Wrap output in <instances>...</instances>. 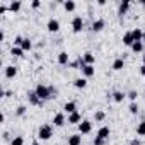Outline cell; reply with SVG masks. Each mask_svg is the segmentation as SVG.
<instances>
[{"label":"cell","instance_id":"obj_1","mask_svg":"<svg viewBox=\"0 0 145 145\" xmlns=\"http://www.w3.org/2000/svg\"><path fill=\"white\" fill-rule=\"evenodd\" d=\"M53 137V125H41L38 128V140L44 142Z\"/></svg>","mask_w":145,"mask_h":145},{"label":"cell","instance_id":"obj_2","mask_svg":"<svg viewBox=\"0 0 145 145\" xmlns=\"http://www.w3.org/2000/svg\"><path fill=\"white\" fill-rule=\"evenodd\" d=\"M34 92L38 94V97L41 101H50L51 99V92H50V86H44V84H38Z\"/></svg>","mask_w":145,"mask_h":145},{"label":"cell","instance_id":"obj_3","mask_svg":"<svg viewBox=\"0 0 145 145\" xmlns=\"http://www.w3.org/2000/svg\"><path fill=\"white\" fill-rule=\"evenodd\" d=\"M72 33L74 34H80L82 31H84V27H86V21L82 19V16H75L74 19H72Z\"/></svg>","mask_w":145,"mask_h":145},{"label":"cell","instance_id":"obj_4","mask_svg":"<svg viewBox=\"0 0 145 145\" xmlns=\"http://www.w3.org/2000/svg\"><path fill=\"white\" fill-rule=\"evenodd\" d=\"M77 130L80 135H89L92 131V121L91 120H82L79 125H77Z\"/></svg>","mask_w":145,"mask_h":145},{"label":"cell","instance_id":"obj_5","mask_svg":"<svg viewBox=\"0 0 145 145\" xmlns=\"http://www.w3.org/2000/svg\"><path fill=\"white\" fill-rule=\"evenodd\" d=\"M27 103L31 106H38V108H43L44 106V101H41L34 91H27Z\"/></svg>","mask_w":145,"mask_h":145},{"label":"cell","instance_id":"obj_6","mask_svg":"<svg viewBox=\"0 0 145 145\" xmlns=\"http://www.w3.org/2000/svg\"><path fill=\"white\" fill-rule=\"evenodd\" d=\"M46 29H48V33H51V34L58 33V31H60V21H58L56 17H50L48 22H46Z\"/></svg>","mask_w":145,"mask_h":145},{"label":"cell","instance_id":"obj_7","mask_svg":"<svg viewBox=\"0 0 145 145\" xmlns=\"http://www.w3.org/2000/svg\"><path fill=\"white\" fill-rule=\"evenodd\" d=\"M130 7H131V2H130V0H123V2L120 4V7H118V17L123 19V17L128 14Z\"/></svg>","mask_w":145,"mask_h":145},{"label":"cell","instance_id":"obj_8","mask_svg":"<svg viewBox=\"0 0 145 145\" xmlns=\"http://www.w3.org/2000/svg\"><path fill=\"white\" fill-rule=\"evenodd\" d=\"M104 27H106V21H104L103 17L92 21V24H91V31H92V33H101Z\"/></svg>","mask_w":145,"mask_h":145},{"label":"cell","instance_id":"obj_9","mask_svg":"<svg viewBox=\"0 0 145 145\" xmlns=\"http://www.w3.org/2000/svg\"><path fill=\"white\" fill-rule=\"evenodd\" d=\"M53 125L58 126V128L65 126V125H67V114H65V113H56V114L53 116Z\"/></svg>","mask_w":145,"mask_h":145},{"label":"cell","instance_id":"obj_10","mask_svg":"<svg viewBox=\"0 0 145 145\" xmlns=\"http://www.w3.org/2000/svg\"><path fill=\"white\" fill-rule=\"evenodd\" d=\"M80 72H82V77H86V79H91V77L96 75V68H94V65H84V67L80 68Z\"/></svg>","mask_w":145,"mask_h":145},{"label":"cell","instance_id":"obj_11","mask_svg":"<svg viewBox=\"0 0 145 145\" xmlns=\"http://www.w3.org/2000/svg\"><path fill=\"white\" fill-rule=\"evenodd\" d=\"M17 72H19V68H17L16 65H7V67L4 68V74H5V79H14V77L17 75Z\"/></svg>","mask_w":145,"mask_h":145},{"label":"cell","instance_id":"obj_12","mask_svg":"<svg viewBox=\"0 0 145 145\" xmlns=\"http://www.w3.org/2000/svg\"><path fill=\"white\" fill-rule=\"evenodd\" d=\"M109 135H111V128L109 126H101L99 130H97V133H96V137L97 138H101V140H108L109 138Z\"/></svg>","mask_w":145,"mask_h":145},{"label":"cell","instance_id":"obj_13","mask_svg":"<svg viewBox=\"0 0 145 145\" xmlns=\"http://www.w3.org/2000/svg\"><path fill=\"white\" fill-rule=\"evenodd\" d=\"M63 113H65V114L77 113V104H75V101H67V103L63 104Z\"/></svg>","mask_w":145,"mask_h":145},{"label":"cell","instance_id":"obj_14","mask_svg":"<svg viewBox=\"0 0 145 145\" xmlns=\"http://www.w3.org/2000/svg\"><path fill=\"white\" fill-rule=\"evenodd\" d=\"M80 121H82V114H80L79 111L67 116V123H68V125H79Z\"/></svg>","mask_w":145,"mask_h":145},{"label":"cell","instance_id":"obj_15","mask_svg":"<svg viewBox=\"0 0 145 145\" xmlns=\"http://www.w3.org/2000/svg\"><path fill=\"white\" fill-rule=\"evenodd\" d=\"M67 145H82V135L80 133H72L67 140Z\"/></svg>","mask_w":145,"mask_h":145},{"label":"cell","instance_id":"obj_16","mask_svg":"<svg viewBox=\"0 0 145 145\" xmlns=\"http://www.w3.org/2000/svg\"><path fill=\"white\" fill-rule=\"evenodd\" d=\"M82 60H84L86 65H94V63H96V55H94L92 51H86V53L82 55Z\"/></svg>","mask_w":145,"mask_h":145},{"label":"cell","instance_id":"obj_17","mask_svg":"<svg viewBox=\"0 0 145 145\" xmlns=\"http://www.w3.org/2000/svg\"><path fill=\"white\" fill-rule=\"evenodd\" d=\"M68 63H70V56H68V53H67V51H60V53H58V65L65 67V65H68Z\"/></svg>","mask_w":145,"mask_h":145},{"label":"cell","instance_id":"obj_18","mask_svg":"<svg viewBox=\"0 0 145 145\" xmlns=\"http://www.w3.org/2000/svg\"><path fill=\"white\" fill-rule=\"evenodd\" d=\"M111 68L114 70V72H120V70H123L125 68V58H114V61H113V65H111Z\"/></svg>","mask_w":145,"mask_h":145},{"label":"cell","instance_id":"obj_19","mask_svg":"<svg viewBox=\"0 0 145 145\" xmlns=\"http://www.w3.org/2000/svg\"><path fill=\"white\" fill-rule=\"evenodd\" d=\"M74 87L79 89V91L86 89V87H87V79H86V77H77V79L74 80Z\"/></svg>","mask_w":145,"mask_h":145},{"label":"cell","instance_id":"obj_20","mask_svg":"<svg viewBox=\"0 0 145 145\" xmlns=\"http://www.w3.org/2000/svg\"><path fill=\"white\" fill-rule=\"evenodd\" d=\"M125 97H126V94H125L123 91H113V92H111V99H113L114 103H123Z\"/></svg>","mask_w":145,"mask_h":145},{"label":"cell","instance_id":"obj_21","mask_svg":"<svg viewBox=\"0 0 145 145\" xmlns=\"http://www.w3.org/2000/svg\"><path fill=\"white\" fill-rule=\"evenodd\" d=\"M133 43H135V39H133V34H131V31H126V33L123 34V44L131 48V44H133Z\"/></svg>","mask_w":145,"mask_h":145},{"label":"cell","instance_id":"obj_22","mask_svg":"<svg viewBox=\"0 0 145 145\" xmlns=\"http://www.w3.org/2000/svg\"><path fill=\"white\" fill-rule=\"evenodd\" d=\"M21 9H22V2H19V0H12V2L9 4V10L14 12V14H17Z\"/></svg>","mask_w":145,"mask_h":145},{"label":"cell","instance_id":"obj_23","mask_svg":"<svg viewBox=\"0 0 145 145\" xmlns=\"http://www.w3.org/2000/svg\"><path fill=\"white\" fill-rule=\"evenodd\" d=\"M63 9L67 12H74L77 9V4L74 2V0H65V2H63Z\"/></svg>","mask_w":145,"mask_h":145},{"label":"cell","instance_id":"obj_24","mask_svg":"<svg viewBox=\"0 0 145 145\" xmlns=\"http://www.w3.org/2000/svg\"><path fill=\"white\" fill-rule=\"evenodd\" d=\"M24 53H26V51H24L21 46H12V48H10V55H12V56H16V58H22V56H24Z\"/></svg>","mask_w":145,"mask_h":145},{"label":"cell","instance_id":"obj_25","mask_svg":"<svg viewBox=\"0 0 145 145\" xmlns=\"http://www.w3.org/2000/svg\"><path fill=\"white\" fill-rule=\"evenodd\" d=\"M21 48H22L24 51H31V50H33V39H31V38H24Z\"/></svg>","mask_w":145,"mask_h":145},{"label":"cell","instance_id":"obj_26","mask_svg":"<svg viewBox=\"0 0 145 145\" xmlns=\"http://www.w3.org/2000/svg\"><path fill=\"white\" fill-rule=\"evenodd\" d=\"M143 48H145V44H143L142 41H135V43L131 44V51H133V53H142Z\"/></svg>","mask_w":145,"mask_h":145},{"label":"cell","instance_id":"obj_27","mask_svg":"<svg viewBox=\"0 0 145 145\" xmlns=\"http://www.w3.org/2000/svg\"><path fill=\"white\" fill-rule=\"evenodd\" d=\"M131 34H133V39H135V41H142V38H143V29L135 27V29L131 31Z\"/></svg>","mask_w":145,"mask_h":145},{"label":"cell","instance_id":"obj_28","mask_svg":"<svg viewBox=\"0 0 145 145\" xmlns=\"http://www.w3.org/2000/svg\"><path fill=\"white\" fill-rule=\"evenodd\" d=\"M26 113H27V108H26L24 104H19V106H17V109H16V116L22 118V116H26Z\"/></svg>","mask_w":145,"mask_h":145},{"label":"cell","instance_id":"obj_29","mask_svg":"<svg viewBox=\"0 0 145 145\" xmlns=\"http://www.w3.org/2000/svg\"><path fill=\"white\" fill-rule=\"evenodd\" d=\"M137 135L138 137H145V120L137 125Z\"/></svg>","mask_w":145,"mask_h":145},{"label":"cell","instance_id":"obj_30","mask_svg":"<svg viewBox=\"0 0 145 145\" xmlns=\"http://www.w3.org/2000/svg\"><path fill=\"white\" fill-rule=\"evenodd\" d=\"M128 111H130V114H138V111H140V108H138V103H130V106H128Z\"/></svg>","mask_w":145,"mask_h":145},{"label":"cell","instance_id":"obj_31","mask_svg":"<svg viewBox=\"0 0 145 145\" xmlns=\"http://www.w3.org/2000/svg\"><path fill=\"white\" fill-rule=\"evenodd\" d=\"M10 145H24V137H22V135L14 137V138H12V142H10Z\"/></svg>","mask_w":145,"mask_h":145},{"label":"cell","instance_id":"obj_32","mask_svg":"<svg viewBox=\"0 0 145 145\" xmlns=\"http://www.w3.org/2000/svg\"><path fill=\"white\" fill-rule=\"evenodd\" d=\"M94 120L96 121H104L106 120V113L104 111H96L94 113Z\"/></svg>","mask_w":145,"mask_h":145},{"label":"cell","instance_id":"obj_33","mask_svg":"<svg viewBox=\"0 0 145 145\" xmlns=\"http://www.w3.org/2000/svg\"><path fill=\"white\" fill-rule=\"evenodd\" d=\"M126 97L130 99V103H137V97H138V92H137V91H130V92L126 94Z\"/></svg>","mask_w":145,"mask_h":145},{"label":"cell","instance_id":"obj_34","mask_svg":"<svg viewBox=\"0 0 145 145\" xmlns=\"http://www.w3.org/2000/svg\"><path fill=\"white\" fill-rule=\"evenodd\" d=\"M50 92H51V99H56L58 94H60V91H58L55 86H50Z\"/></svg>","mask_w":145,"mask_h":145},{"label":"cell","instance_id":"obj_35","mask_svg":"<svg viewBox=\"0 0 145 145\" xmlns=\"http://www.w3.org/2000/svg\"><path fill=\"white\" fill-rule=\"evenodd\" d=\"M22 41H24V38H22V36H16V38H14V46H21V44H22Z\"/></svg>","mask_w":145,"mask_h":145},{"label":"cell","instance_id":"obj_36","mask_svg":"<svg viewBox=\"0 0 145 145\" xmlns=\"http://www.w3.org/2000/svg\"><path fill=\"white\" fill-rule=\"evenodd\" d=\"M92 145H106V140H101V138L96 137V138L92 140Z\"/></svg>","mask_w":145,"mask_h":145},{"label":"cell","instance_id":"obj_37","mask_svg":"<svg viewBox=\"0 0 145 145\" xmlns=\"http://www.w3.org/2000/svg\"><path fill=\"white\" fill-rule=\"evenodd\" d=\"M2 138H4V142H12V138H10V133H9V131H4V133H2Z\"/></svg>","mask_w":145,"mask_h":145},{"label":"cell","instance_id":"obj_38","mask_svg":"<svg viewBox=\"0 0 145 145\" xmlns=\"http://www.w3.org/2000/svg\"><path fill=\"white\" fill-rule=\"evenodd\" d=\"M7 10H9V5H5V4L0 2V14H5Z\"/></svg>","mask_w":145,"mask_h":145},{"label":"cell","instance_id":"obj_39","mask_svg":"<svg viewBox=\"0 0 145 145\" xmlns=\"http://www.w3.org/2000/svg\"><path fill=\"white\" fill-rule=\"evenodd\" d=\"M31 7H33V9H39V7H41V2H39V0H33V2H31Z\"/></svg>","mask_w":145,"mask_h":145},{"label":"cell","instance_id":"obj_40","mask_svg":"<svg viewBox=\"0 0 145 145\" xmlns=\"http://www.w3.org/2000/svg\"><path fill=\"white\" fill-rule=\"evenodd\" d=\"M130 145H142V140H140V138H133V140L130 142Z\"/></svg>","mask_w":145,"mask_h":145},{"label":"cell","instance_id":"obj_41","mask_svg":"<svg viewBox=\"0 0 145 145\" xmlns=\"http://www.w3.org/2000/svg\"><path fill=\"white\" fill-rule=\"evenodd\" d=\"M12 96H14V92H12L10 89H9V91H4V97H12Z\"/></svg>","mask_w":145,"mask_h":145},{"label":"cell","instance_id":"obj_42","mask_svg":"<svg viewBox=\"0 0 145 145\" xmlns=\"http://www.w3.org/2000/svg\"><path fill=\"white\" fill-rule=\"evenodd\" d=\"M140 75L145 77V63H142V67H140Z\"/></svg>","mask_w":145,"mask_h":145},{"label":"cell","instance_id":"obj_43","mask_svg":"<svg viewBox=\"0 0 145 145\" xmlns=\"http://www.w3.org/2000/svg\"><path fill=\"white\" fill-rule=\"evenodd\" d=\"M97 5H99V7H104L106 2H104V0H97Z\"/></svg>","mask_w":145,"mask_h":145},{"label":"cell","instance_id":"obj_44","mask_svg":"<svg viewBox=\"0 0 145 145\" xmlns=\"http://www.w3.org/2000/svg\"><path fill=\"white\" fill-rule=\"evenodd\" d=\"M31 145H41V143H39V140H38V138H34V140L31 142Z\"/></svg>","mask_w":145,"mask_h":145},{"label":"cell","instance_id":"obj_45","mask_svg":"<svg viewBox=\"0 0 145 145\" xmlns=\"http://www.w3.org/2000/svg\"><path fill=\"white\" fill-rule=\"evenodd\" d=\"M142 43L145 44V29H143V38H142Z\"/></svg>","mask_w":145,"mask_h":145},{"label":"cell","instance_id":"obj_46","mask_svg":"<svg viewBox=\"0 0 145 145\" xmlns=\"http://www.w3.org/2000/svg\"><path fill=\"white\" fill-rule=\"evenodd\" d=\"M140 5H142V7L145 9V0H142V2H140Z\"/></svg>","mask_w":145,"mask_h":145},{"label":"cell","instance_id":"obj_47","mask_svg":"<svg viewBox=\"0 0 145 145\" xmlns=\"http://www.w3.org/2000/svg\"><path fill=\"white\" fill-rule=\"evenodd\" d=\"M143 63H145V55H143Z\"/></svg>","mask_w":145,"mask_h":145}]
</instances>
